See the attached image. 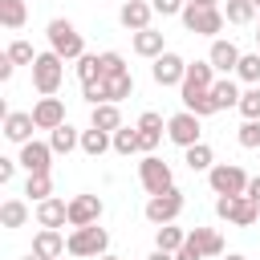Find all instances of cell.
I'll list each match as a JSON object with an SVG mask.
<instances>
[{
	"mask_svg": "<svg viewBox=\"0 0 260 260\" xmlns=\"http://www.w3.org/2000/svg\"><path fill=\"white\" fill-rule=\"evenodd\" d=\"M215 215L236 223V228H252L260 219V203L244 191V195H215Z\"/></svg>",
	"mask_w": 260,
	"mask_h": 260,
	"instance_id": "6da1fadb",
	"label": "cell"
},
{
	"mask_svg": "<svg viewBox=\"0 0 260 260\" xmlns=\"http://www.w3.org/2000/svg\"><path fill=\"white\" fill-rule=\"evenodd\" d=\"M61 77H65V57L61 53H37V61H32V85H37V93L41 98H49V93H57L61 89Z\"/></svg>",
	"mask_w": 260,
	"mask_h": 260,
	"instance_id": "7a4b0ae2",
	"label": "cell"
},
{
	"mask_svg": "<svg viewBox=\"0 0 260 260\" xmlns=\"http://www.w3.org/2000/svg\"><path fill=\"white\" fill-rule=\"evenodd\" d=\"M49 49L53 53H61L65 61H77L81 53H85V41H81V32L69 24V20H49Z\"/></svg>",
	"mask_w": 260,
	"mask_h": 260,
	"instance_id": "3957f363",
	"label": "cell"
},
{
	"mask_svg": "<svg viewBox=\"0 0 260 260\" xmlns=\"http://www.w3.org/2000/svg\"><path fill=\"white\" fill-rule=\"evenodd\" d=\"M106 248H110V232L98 223L69 232V256H106Z\"/></svg>",
	"mask_w": 260,
	"mask_h": 260,
	"instance_id": "277c9868",
	"label": "cell"
},
{
	"mask_svg": "<svg viewBox=\"0 0 260 260\" xmlns=\"http://www.w3.org/2000/svg\"><path fill=\"white\" fill-rule=\"evenodd\" d=\"M223 20H228V16H223L215 4H211V8H207V4H187V8H183V24H187V32H195V37H215V32L223 28Z\"/></svg>",
	"mask_w": 260,
	"mask_h": 260,
	"instance_id": "5b68a950",
	"label": "cell"
},
{
	"mask_svg": "<svg viewBox=\"0 0 260 260\" xmlns=\"http://www.w3.org/2000/svg\"><path fill=\"white\" fill-rule=\"evenodd\" d=\"M207 183H211L215 195H244L248 191V175H244L240 162H215L207 171Z\"/></svg>",
	"mask_w": 260,
	"mask_h": 260,
	"instance_id": "8992f818",
	"label": "cell"
},
{
	"mask_svg": "<svg viewBox=\"0 0 260 260\" xmlns=\"http://www.w3.org/2000/svg\"><path fill=\"white\" fill-rule=\"evenodd\" d=\"M138 179H142V187H146V195H162V191H171V187H175V175H171V162H162L158 154H146V158L138 162Z\"/></svg>",
	"mask_w": 260,
	"mask_h": 260,
	"instance_id": "52a82bcc",
	"label": "cell"
},
{
	"mask_svg": "<svg viewBox=\"0 0 260 260\" xmlns=\"http://www.w3.org/2000/svg\"><path fill=\"white\" fill-rule=\"evenodd\" d=\"M179 215H183V191H179V187H171V191L146 199V219H150V223L162 228V223H175Z\"/></svg>",
	"mask_w": 260,
	"mask_h": 260,
	"instance_id": "ba28073f",
	"label": "cell"
},
{
	"mask_svg": "<svg viewBox=\"0 0 260 260\" xmlns=\"http://www.w3.org/2000/svg\"><path fill=\"white\" fill-rule=\"evenodd\" d=\"M199 134H203V130H199V114L179 110L175 118H167V138H171L175 146H183V150H187V146H195V142H199Z\"/></svg>",
	"mask_w": 260,
	"mask_h": 260,
	"instance_id": "9c48e42d",
	"label": "cell"
},
{
	"mask_svg": "<svg viewBox=\"0 0 260 260\" xmlns=\"http://www.w3.org/2000/svg\"><path fill=\"white\" fill-rule=\"evenodd\" d=\"M150 77H154V85H183V77H187V61H183L179 53L167 49L162 57H154Z\"/></svg>",
	"mask_w": 260,
	"mask_h": 260,
	"instance_id": "30bf717a",
	"label": "cell"
},
{
	"mask_svg": "<svg viewBox=\"0 0 260 260\" xmlns=\"http://www.w3.org/2000/svg\"><path fill=\"white\" fill-rule=\"evenodd\" d=\"M49 158H53V146L32 138V142H24V146H20V158H16V162H20L28 175H49V167H53Z\"/></svg>",
	"mask_w": 260,
	"mask_h": 260,
	"instance_id": "8fae6325",
	"label": "cell"
},
{
	"mask_svg": "<svg viewBox=\"0 0 260 260\" xmlns=\"http://www.w3.org/2000/svg\"><path fill=\"white\" fill-rule=\"evenodd\" d=\"M32 252H37L41 260H61V256L69 252V240H65L57 228H41V232L32 236Z\"/></svg>",
	"mask_w": 260,
	"mask_h": 260,
	"instance_id": "7c38bea8",
	"label": "cell"
},
{
	"mask_svg": "<svg viewBox=\"0 0 260 260\" xmlns=\"http://www.w3.org/2000/svg\"><path fill=\"white\" fill-rule=\"evenodd\" d=\"M102 219V199L98 195H73L69 199V223L73 228H85V223H98Z\"/></svg>",
	"mask_w": 260,
	"mask_h": 260,
	"instance_id": "4fadbf2b",
	"label": "cell"
},
{
	"mask_svg": "<svg viewBox=\"0 0 260 260\" xmlns=\"http://www.w3.org/2000/svg\"><path fill=\"white\" fill-rule=\"evenodd\" d=\"M32 122H37V130H57L61 122H65V106H61V98H41L37 106H32Z\"/></svg>",
	"mask_w": 260,
	"mask_h": 260,
	"instance_id": "5bb4252c",
	"label": "cell"
},
{
	"mask_svg": "<svg viewBox=\"0 0 260 260\" xmlns=\"http://www.w3.org/2000/svg\"><path fill=\"white\" fill-rule=\"evenodd\" d=\"M240 49L232 45V41H211V53H207V61L215 65V73H223V77H232L236 73V65H240Z\"/></svg>",
	"mask_w": 260,
	"mask_h": 260,
	"instance_id": "9a60e30c",
	"label": "cell"
},
{
	"mask_svg": "<svg viewBox=\"0 0 260 260\" xmlns=\"http://www.w3.org/2000/svg\"><path fill=\"white\" fill-rule=\"evenodd\" d=\"M32 130H37V122H32V114H20V110H8L4 114V138L8 142H32Z\"/></svg>",
	"mask_w": 260,
	"mask_h": 260,
	"instance_id": "2e32d148",
	"label": "cell"
},
{
	"mask_svg": "<svg viewBox=\"0 0 260 260\" xmlns=\"http://www.w3.org/2000/svg\"><path fill=\"white\" fill-rule=\"evenodd\" d=\"M37 223H41V228H65V223H69V203L57 199V195L41 199V203H37Z\"/></svg>",
	"mask_w": 260,
	"mask_h": 260,
	"instance_id": "e0dca14e",
	"label": "cell"
},
{
	"mask_svg": "<svg viewBox=\"0 0 260 260\" xmlns=\"http://www.w3.org/2000/svg\"><path fill=\"white\" fill-rule=\"evenodd\" d=\"M150 16H154V4H150V0H126V4H122V12H118V20H122L130 32L150 28Z\"/></svg>",
	"mask_w": 260,
	"mask_h": 260,
	"instance_id": "ac0fdd59",
	"label": "cell"
},
{
	"mask_svg": "<svg viewBox=\"0 0 260 260\" xmlns=\"http://www.w3.org/2000/svg\"><path fill=\"white\" fill-rule=\"evenodd\" d=\"M215 85V65L211 61H187V77L179 89H211Z\"/></svg>",
	"mask_w": 260,
	"mask_h": 260,
	"instance_id": "d6986e66",
	"label": "cell"
},
{
	"mask_svg": "<svg viewBox=\"0 0 260 260\" xmlns=\"http://www.w3.org/2000/svg\"><path fill=\"white\" fill-rule=\"evenodd\" d=\"M179 98H183V106H187L191 114H199V118H211V114H219V106H215L211 89H179Z\"/></svg>",
	"mask_w": 260,
	"mask_h": 260,
	"instance_id": "ffe728a7",
	"label": "cell"
},
{
	"mask_svg": "<svg viewBox=\"0 0 260 260\" xmlns=\"http://www.w3.org/2000/svg\"><path fill=\"white\" fill-rule=\"evenodd\" d=\"M110 146H114V134H110V130H98V126L81 130V150H85L89 158H102Z\"/></svg>",
	"mask_w": 260,
	"mask_h": 260,
	"instance_id": "44dd1931",
	"label": "cell"
},
{
	"mask_svg": "<svg viewBox=\"0 0 260 260\" xmlns=\"http://www.w3.org/2000/svg\"><path fill=\"white\" fill-rule=\"evenodd\" d=\"M187 240H191L203 256H223V236H219L215 228H195V232H187Z\"/></svg>",
	"mask_w": 260,
	"mask_h": 260,
	"instance_id": "7402d4cb",
	"label": "cell"
},
{
	"mask_svg": "<svg viewBox=\"0 0 260 260\" xmlns=\"http://www.w3.org/2000/svg\"><path fill=\"white\" fill-rule=\"evenodd\" d=\"M134 53H138V57H150V61L162 57V53H167V49H162V32H154V28H138V32H134Z\"/></svg>",
	"mask_w": 260,
	"mask_h": 260,
	"instance_id": "603a6c76",
	"label": "cell"
},
{
	"mask_svg": "<svg viewBox=\"0 0 260 260\" xmlns=\"http://www.w3.org/2000/svg\"><path fill=\"white\" fill-rule=\"evenodd\" d=\"M89 126H98V130H122V114H118V102H102V106H93V118H89Z\"/></svg>",
	"mask_w": 260,
	"mask_h": 260,
	"instance_id": "cb8c5ba5",
	"label": "cell"
},
{
	"mask_svg": "<svg viewBox=\"0 0 260 260\" xmlns=\"http://www.w3.org/2000/svg\"><path fill=\"white\" fill-rule=\"evenodd\" d=\"M49 146H53V154H69V150H77V146H81V134H77L69 122H61V126L49 134Z\"/></svg>",
	"mask_w": 260,
	"mask_h": 260,
	"instance_id": "d4e9b609",
	"label": "cell"
},
{
	"mask_svg": "<svg viewBox=\"0 0 260 260\" xmlns=\"http://www.w3.org/2000/svg\"><path fill=\"white\" fill-rule=\"evenodd\" d=\"M28 223V203L24 199H4L0 203V228H24Z\"/></svg>",
	"mask_w": 260,
	"mask_h": 260,
	"instance_id": "484cf974",
	"label": "cell"
},
{
	"mask_svg": "<svg viewBox=\"0 0 260 260\" xmlns=\"http://www.w3.org/2000/svg\"><path fill=\"white\" fill-rule=\"evenodd\" d=\"M24 20H28V4L24 0H0V24L4 28H24Z\"/></svg>",
	"mask_w": 260,
	"mask_h": 260,
	"instance_id": "4316f807",
	"label": "cell"
},
{
	"mask_svg": "<svg viewBox=\"0 0 260 260\" xmlns=\"http://www.w3.org/2000/svg\"><path fill=\"white\" fill-rule=\"evenodd\" d=\"M102 89H106V102H122L134 93V77L130 73H118V77H102Z\"/></svg>",
	"mask_w": 260,
	"mask_h": 260,
	"instance_id": "83f0119b",
	"label": "cell"
},
{
	"mask_svg": "<svg viewBox=\"0 0 260 260\" xmlns=\"http://www.w3.org/2000/svg\"><path fill=\"white\" fill-rule=\"evenodd\" d=\"M223 16H228L232 24H252V20L260 16V8H256L252 0H228V4H223Z\"/></svg>",
	"mask_w": 260,
	"mask_h": 260,
	"instance_id": "f1b7e54d",
	"label": "cell"
},
{
	"mask_svg": "<svg viewBox=\"0 0 260 260\" xmlns=\"http://www.w3.org/2000/svg\"><path fill=\"white\" fill-rule=\"evenodd\" d=\"M211 98H215V106H219V110L240 106V89H236V81H232V77H219V81L211 85Z\"/></svg>",
	"mask_w": 260,
	"mask_h": 260,
	"instance_id": "f546056e",
	"label": "cell"
},
{
	"mask_svg": "<svg viewBox=\"0 0 260 260\" xmlns=\"http://www.w3.org/2000/svg\"><path fill=\"white\" fill-rule=\"evenodd\" d=\"M183 162H187L191 171H211V167H215V158H211V146H207V142L187 146V150H183Z\"/></svg>",
	"mask_w": 260,
	"mask_h": 260,
	"instance_id": "4dcf8cb0",
	"label": "cell"
},
{
	"mask_svg": "<svg viewBox=\"0 0 260 260\" xmlns=\"http://www.w3.org/2000/svg\"><path fill=\"white\" fill-rule=\"evenodd\" d=\"M183 244H187V232L175 228V223H162L158 236H154V248H162V252H179Z\"/></svg>",
	"mask_w": 260,
	"mask_h": 260,
	"instance_id": "1f68e13d",
	"label": "cell"
},
{
	"mask_svg": "<svg viewBox=\"0 0 260 260\" xmlns=\"http://www.w3.org/2000/svg\"><path fill=\"white\" fill-rule=\"evenodd\" d=\"M77 81H81V85L102 81V61H98V53H81V57H77Z\"/></svg>",
	"mask_w": 260,
	"mask_h": 260,
	"instance_id": "d6a6232c",
	"label": "cell"
},
{
	"mask_svg": "<svg viewBox=\"0 0 260 260\" xmlns=\"http://www.w3.org/2000/svg\"><path fill=\"white\" fill-rule=\"evenodd\" d=\"M24 195L37 199V203L49 199V195H53V175H28V179H24Z\"/></svg>",
	"mask_w": 260,
	"mask_h": 260,
	"instance_id": "836d02e7",
	"label": "cell"
},
{
	"mask_svg": "<svg viewBox=\"0 0 260 260\" xmlns=\"http://www.w3.org/2000/svg\"><path fill=\"white\" fill-rule=\"evenodd\" d=\"M236 77L248 81V85H260V53H244L240 65H236Z\"/></svg>",
	"mask_w": 260,
	"mask_h": 260,
	"instance_id": "e575fe53",
	"label": "cell"
},
{
	"mask_svg": "<svg viewBox=\"0 0 260 260\" xmlns=\"http://www.w3.org/2000/svg\"><path fill=\"white\" fill-rule=\"evenodd\" d=\"M114 150L118 154H138L142 146H138V126L130 130V126H122V130H114Z\"/></svg>",
	"mask_w": 260,
	"mask_h": 260,
	"instance_id": "d590c367",
	"label": "cell"
},
{
	"mask_svg": "<svg viewBox=\"0 0 260 260\" xmlns=\"http://www.w3.org/2000/svg\"><path fill=\"white\" fill-rule=\"evenodd\" d=\"M240 114H244V122H252V118H260V85H252V89H244L240 93V106H236Z\"/></svg>",
	"mask_w": 260,
	"mask_h": 260,
	"instance_id": "8d00e7d4",
	"label": "cell"
},
{
	"mask_svg": "<svg viewBox=\"0 0 260 260\" xmlns=\"http://www.w3.org/2000/svg\"><path fill=\"white\" fill-rule=\"evenodd\" d=\"M236 138H240V146H244V150H256V146H260V118H252V122H244Z\"/></svg>",
	"mask_w": 260,
	"mask_h": 260,
	"instance_id": "74e56055",
	"label": "cell"
},
{
	"mask_svg": "<svg viewBox=\"0 0 260 260\" xmlns=\"http://www.w3.org/2000/svg\"><path fill=\"white\" fill-rule=\"evenodd\" d=\"M8 57H12L16 65H32V61H37V53H32L28 41H12V45H8Z\"/></svg>",
	"mask_w": 260,
	"mask_h": 260,
	"instance_id": "f35d334b",
	"label": "cell"
},
{
	"mask_svg": "<svg viewBox=\"0 0 260 260\" xmlns=\"http://www.w3.org/2000/svg\"><path fill=\"white\" fill-rule=\"evenodd\" d=\"M98 61H102V77H118V73H126V61H122V53H102Z\"/></svg>",
	"mask_w": 260,
	"mask_h": 260,
	"instance_id": "ab89813d",
	"label": "cell"
},
{
	"mask_svg": "<svg viewBox=\"0 0 260 260\" xmlns=\"http://www.w3.org/2000/svg\"><path fill=\"white\" fill-rule=\"evenodd\" d=\"M150 4L158 16H183V8H187V0H150Z\"/></svg>",
	"mask_w": 260,
	"mask_h": 260,
	"instance_id": "60d3db41",
	"label": "cell"
},
{
	"mask_svg": "<svg viewBox=\"0 0 260 260\" xmlns=\"http://www.w3.org/2000/svg\"><path fill=\"white\" fill-rule=\"evenodd\" d=\"M81 98H85L89 106H102V102H106V89H102V81H89V85H81Z\"/></svg>",
	"mask_w": 260,
	"mask_h": 260,
	"instance_id": "b9f144b4",
	"label": "cell"
},
{
	"mask_svg": "<svg viewBox=\"0 0 260 260\" xmlns=\"http://www.w3.org/2000/svg\"><path fill=\"white\" fill-rule=\"evenodd\" d=\"M158 138H162V130H142V126H138V146H142L146 154H154V146H158Z\"/></svg>",
	"mask_w": 260,
	"mask_h": 260,
	"instance_id": "7bdbcfd3",
	"label": "cell"
},
{
	"mask_svg": "<svg viewBox=\"0 0 260 260\" xmlns=\"http://www.w3.org/2000/svg\"><path fill=\"white\" fill-rule=\"evenodd\" d=\"M175 260H207V256H203V252H199V248H195V244L187 240V244H183V248L175 252Z\"/></svg>",
	"mask_w": 260,
	"mask_h": 260,
	"instance_id": "ee69618b",
	"label": "cell"
},
{
	"mask_svg": "<svg viewBox=\"0 0 260 260\" xmlns=\"http://www.w3.org/2000/svg\"><path fill=\"white\" fill-rule=\"evenodd\" d=\"M12 73H16V61L4 53V57H0V81H12Z\"/></svg>",
	"mask_w": 260,
	"mask_h": 260,
	"instance_id": "f6af8a7d",
	"label": "cell"
},
{
	"mask_svg": "<svg viewBox=\"0 0 260 260\" xmlns=\"http://www.w3.org/2000/svg\"><path fill=\"white\" fill-rule=\"evenodd\" d=\"M12 175H16V162L12 158H0V183H12Z\"/></svg>",
	"mask_w": 260,
	"mask_h": 260,
	"instance_id": "bcb514c9",
	"label": "cell"
},
{
	"mask_svg": "<svg viewBox=\"0 0 260 260\" xmlns=\"http://www.w3.org/2000/svg\"><path fill=\"white\" fill-rule=\"evenodd\" d=\"M248 195L260 203V175H256V179H248Z\"/></svg>",
	"mask_w": 260,
	"mask_h": 260,
	"instance_id": "7dc6e473",
	"label": "cell"
},
{
	"mask_svg": "<svg viewBox=\"0 0 260 260\" xmlns=\"http://www.w3.org/2000/svg\"><path fill=\"white\" fill-rule=\"evenodd\" d=\"M146 260H175V252H162V248H154V252H150Z\"/></svg>",
	"mask_w": 260,
	"mask_h": 260,
	"instance_id": "c3c4849f",
	"label": "cell"
},
{
	"mask_svg": "<svg viewBox=\"0 0 260 260\" xmlns=\"http://www.w3.org/2000/svg\"><path fill=\"white\" fill-rule=\"evenodd\" d=\"M187 4H207V8H211V4H219V0H187Z\"/></svg>",
	"mask_w": 260,
	"mask_h": 260,
	"instance_id": "681fc988",
	"label": "cell"
},
{
	"mask_svg": "<svg viewBox=\"0 0 260 260\" xmlns=\"http://www.w3.org/2000/svg\"><path fill=\"white\" fill-rule=\"evenodd\" d=\"M20 260H41V256H37V252H28V256H20Z\"/></svg>",
	"mask_w": 260,
	"mask_h": 260,
	"instance_id": "f907efd6",
	"label": "cell"
},
{
	"mask_svg": "<svg viewBox=\"0 0 260 260\" xmlns=\"http://www.w3.org/2000/svg\"><path fill=\"white\" fill-rule=\"evenodd\" d=\"M228 260H248V256H240V252H232V256H228Z\"/></svg>",
	"mask_w": 260,
	"mask_h": 260,
	"instance_id": "816d5d0a",
	"label": "cell"
},
{
	"mask_svg": "<svg viewBox=\"0 0 260 260\" xmlns=\"http://www.w3.org/2000/svg\"><path fill=\"white\" fill-rule=\"evenodd\" d=\"M98 260H118V256H110V252H106V256H98Z\"/></svg>",
	"mask_w": 260,
	"mask_h": 260,
	"instance_id": "f5cc1de1",
	"label": "cell"
},
{
	"mask_svg": "<svg viewBox=\"0 0 260 260\" xmlns=\"http://www.w3.org/2000/svg\"><path fill=\"white\" fill-rule=\"evenodd\" d=\"M256 45H260V32H256ZM256 53H260V49H256Z\"/></svg>",
	"mask_w": 260,
	"mask_h": 260,
	"instance_id": "db71d44e",
	"label": "cell"
},
{
	"mask_svg": "<svg viewBox=\"0 0 260 260\" xmlns=\"http://www.w3.org/2000/svg\"><path fill=\"white\" fill-rule=\"evenodd\" d=\"M252 4H256V8H260V0H252Z\"/></svg>",
	"mask_w": 260,
	"mask_h": 260,
	"instance_id": "11a10c76",
	"label": "cell"
}]
</instances>
